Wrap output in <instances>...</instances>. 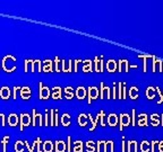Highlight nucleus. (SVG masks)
<instances>
[{"mask_svg":"<svg viewBox=\"0 0 163 152\" xmlns=\"http://www.w3.org/2000/svg\"><path fill=\"white\" fill-rule=\"evenodd\" d=\"M132 123V117L128 113H122L119 115V129L122 131L126 126H129Z\"/></svg>","mask_w":163,"mask_h":152,"instance_id":"obj_1","label":"nucleus"},{"mask_svg":"<svg viewBox=\"0 0 163 152\" xmlns=\"http://www.w3.org/2000/svg\"><path fill=\"white\" fill-rule=\"evenodd\" d=\"M32 123V117L30 114H26V113H23L20 116V129L23 131L26 126L31 125Z\"/></svg>","mask_w":163,"mask_h":152,"instance_id":"obj_2","label":"nucleus"},{"mask_svg":"<svg viewBox=\"0 0 163 152\" xmlns=\"http://www.w3.org/2000/svg\"><path fill=\"white\" fill-rule=\"evenodd\" d=\"M98 96H100V90H98V88L94 87V86L88 87V89H87V98H88L87 101H88V104H91L93 100L98 99Z\"/></svg>","mask_w":163,"mask_h":152,"instance_id":"obj_3","label":"nucleus"},{"mask_svg":"<svg viewBox=\"0 0 163 152\" xmlns=\"http://www.w3.org/2000/svg\"><path fill=\"white\" fill-rule=\"evenodd\" d=\"M39 87H40V89H39V97H40V99H42V100H44V99H45V100H47V99L50 98V96H51L50 89H49L47 86H44L42 82H40V84H39Z\"/></svg>","mask_w":163,"mask_h":152,"instance_id":"obj_4","label":"nucleus"},{"mask_svg":"<svg viewBox=\"0 0 163 152\" xmlns=\"http://www.w3.org/2000/svg\"><path fill=\"white\" fill-rule=\"evenodd\" d=\"M100 98H112V95H111V88L108 87V86H104L103 82L100 84Z\"/></svg>","mask_w":163,"mask_h":152,"instance_id":"obj_5","label":"nucleus"},{"mask_svg":"<svg viewBox=\"0 0 163 152\" xmlns=\"http://www.w3.org/2000/svg\"><path fill=\"white\" fill-rule=\"evenodd\" d=\"M32 123H33L34 126H37V125H39V126H42V125H44L43 124V115L42 114H40L39 112H37V109H33V112H32Z\"/></svg>","mask_w":163,"mask_h":152,"instance_id":"obj_6","label":"nucleus"},{"mask_svg":"<svg viewBox=\"0 0 163 152\" xmlns=\"http://www.w3.org/2000/svg\"><path fill=\"white\" fill-rule=\"evenodd\" d=\"M119 72H128L129 71V61L127 59H121L118 62Z\"/></svg>","mask_w":163,"mask_h":152,"instance_id":"obj_7","label":"nucleus"},{"mask_svg":"<svg viewBox=\"0 0 163 152\" xmlns=\"http://www.w3.org/2000/svg\"><path fill=\"white\" fill-rule=\"evenodd\" d=\"M105 69H107L108 72H115V71H117V69H118V63L113 59L108 60L107 63H105Z\"/></svg>","mask_w":163,"mask_h":152,"instance_id":"obj_8","label":"nucleus"},{"mask_svg":"<svg viewBox=\"0 0 163 152\" xmlns=\"http://www.w3.org/2000/svg\"><path fill=\"white\" fill-rule=\"evenodd\" d=\"M108 121V124H109L111 127H115L117 126L119 124V117L117 114H115V113H111V114H109V116H108L107 118Z\"/></svg>","mask_w":163,"mask_h":152,"instance_id":"obj_9","label":"nucleus"},{"mask_svg":"<svg viewBox=\"0 0 163 152\" xmlns=\"http://www.w3.org/2000/svg\"><path fill=\"white\" fill-rule=\"evenodd\" d=\"M67 151V142L65 141H56L54 143V152H65Z\"/></svg>","mask_w":163,"mask_h":152,"instance_id":"obj_10","label":"nucleus"},{"mask_svg":"<svg viewBox=\"0 0 163 152\" xmlns=\"http://www.w3.org/2000/svg\"><path fill=\"white\" fill-rule=\"evenodd\" d=\"M20 96L23 99H30L32 96V90L28 86H24V87L20 88Z\"/></svg>","mask_w":163,"mask_h":152,"instance_id":"obj_11","label":"nucleus"},{"mask_svg":"<svg viewBox=\"0 0 163 152\" xmlns=\"http://www.w3.org/2000/svg\"><path fill=\"white\" fill-rule=\"evenodd\" d=\"M153 61H152V69H153V72L154 71H156V67H159V71H161L162 72L163 71V61L161 59H159V58H156V56L153 55Z\"/></svg>","mask_w":163,"mask_h":152,"instance_id":"obj_12","label":"nucleus"},{"mask_svg":"<svg viewBox=\"0 0 163 152\" xmlns=\"http://www.w3.org/2000/svg\"><path fill=\"white\" fill-rule=\"evenodd\" d=\"M103 68H104V64H103L102 58L95 56V59H94V70H95L96 72H102V71H103Z\"/></svg>","mask_w":163,"mask_h":152,"instance_id":"obj_13","label":"nucleus"},{"mask_svg":"<svg viewBox=\"0 0 163 152\" xmlns=\"http://www.w3.org/2000/svg\"><path fill=\"white\" fill-rule=\"evenodd\" d=\"M53 61H51V60L47 59L42 62V71L44 72H52L53 71Z\"/></svg>","mask_w":163,"mask_h":152,"instance_id":"obj_14","label":"nucleus"},{"mask_svg":"<svg viewBox=\"0 0 163 152\" xmlns=\"http://www.w3.org/2000/svg\"><path fill=\"white\" fill-rule=\"evenodd\" d=\"M58 109L50 110V125L52 126H58Z\"/></svg>","mask_w":163,"mask_h":152,"instance_id":"obj_15","label":"nucleus"},{"mask_svg":"<svg viewBox=\"0 0 163 152\" xmlns=\"http://www.w3.org/2000/svg\"><path fill=\"white\" fill-rule=\"evenodd\" d=\"M7 121H8V124L10 126L14 127V126H16V125H18V123H20V118H18V115H16L14 113H11V114H9Z\"/></svg>","mask_w":163,"mask_h":152,"instance_id":"obj_16","label":"nucleus"},{"mask_svg":"<svg viewBox=\"0 0 163 152\" xmlns=\"http://www.w3.org/2000/svg\"><path fill=\"white\" fill-rule=\"evenodd\" d=\"M51 97L53 99H61L62 98V89L61 87H53L52 88V91H51Z\"/></svg>","mask_w":163,"mask_h":152,"instance_id":"obj_17","label":"nucleus"},{"mask_svg":"<svg viewBox=\"0 0 163 152\" xmlns=\"http://www.w3.org/2000/svg\"><path fill=\"white\" fill-rule=\"evenodd\" d=\"M54 149V144L52 141L50 140H47L43 142L42 144V151L43 152H52Z\"/></svg>","mask_w":163,"mask_h":152,"instance_id":"obj_18","label":"nucleus"},{"mask_svg":"<svg viewBox=\"0 0 163 152\" xmlns=\"http://www.w3.org/2000/svg\"><path fill=\"white\" fill-rule=\"evenodd\" d=\"M137 125L138 126H147V125H149V117H147V114H141V115H138Z\"/></svg>","mask_w":163,"mask_h":152,"instance_id":"obj_19","label":"nucleus"},{"mask_svg":"<svg viewBox=\"0 0 163 152\" xmlns=\"http://www.w3.org/2000/svg\"><path fill=\"white\" fill-rule=\"evenodd\" d=\"M75 96L78 99H84L87 96V90L83 86H79V87H77L76 91H75Z\"/></svg>","mask_w":163,"mask_h":152,"instance_id":"obj_20","label":"nucleus"},{"mask_svg":"<svg viewBox=\"0 0 163 152\" xmlns=\"http://www.w3.org/2000/svg\"><path fill=\"white\" fill-rule=\"evenodd\" d=\"M10 96H11V91L8 87L3 86V87L0 88V97H1V98L6 100V99H8Z\"/></svg>","mask_w":163,"mask_h":152,"instance_id":"obj_21","label":"nucleus"},{"mask_svg":"<svg viewBox=\"0 0 163 152\" xmlns=\"http://www.w3.org/2000/svg\"><path fill=\"white\" fill-rule=\"evenodd\" d=\"M138 150V145H137V142L136 141H128V143H127V152H137Z\"/></svg>","mask_w":163,"mask_h":152,"instance_id":"obj_22","label":"nucleus"},{"mask_svg":"<svg viewBox=\"0 0 163 152\" xmlns=\"http://www.w3.org/2000/svg\"><path fill=\"white\" fill-rule=\"evenodd\" d=\"M138 93H139V90H138L137 86H132V87H130L129 90H128V96H129L132 99H137Z\"/></svg>","mask_w":163,"mask_h":152,"instance_id":"obj_23","label":"nucleus"},{"mask_svg":"<svg viewBox=\"0 0 163 152\" xmlns=\"http://www.w3.org/2000/svg\"><path fill=\"white\" fill-rule=\"evenodd\" d=\"M42 71V61H40V60H33L32 62V68H31V71L34 72V71Z\"/></svg>","mask_w":163,"mask_h":152,"instance_id":"obj_24","label":"nucleus"},{"mask_svg":"<svg viewBox=\"0 0 163 152\" xmlns=\"http://www.w3.org/2000/svg\"><path fill=\"white\" fill-rule=\"evenodd\" d=\"M77 121H78L79 126L82 127H85L87 125V121H88V116L86 114H79L78 118H77Z\"/></svg>","mask_w":163,"mask_h":152,"instance_id":"obj_25","label":"nucleus"},{"mask_svg":"<svg viewBox=\"0 0 163 152\" xmlns=\"http://www.w3.org/2000/svg\"><path fill=\"white\" fill-rule=\"evenodd\" d=\"M155 93H156V89H155V87H152V86L147 87L146 90H145V95H146L147 99H154Z\"/></svg>","mask_w":163,"mask_h":152,"instance_id":"obj_26","label":"nucleus"},{"mask_svg":"<svg viewBox=\"0 0 163 152\" xmlns=\"http://www.w3.org/2000/svg\"><path fill=\"white\" fill-rule=\"evenodd\" d=\"M60 123L64 125V126H69V124H70V116L68 113H65L64 115H61V118H60Z\"/></svg>","mask_w":163,"mask_h":152,"instance_id":"obj_27","label":"nucleus"},{"mask_svg":"<svg viewBox=\"0 0 163 152\" xmlns=\"http://www.w3.org/2000/svg\"><path fill=\"white\" fill-rule=\"evenodd\" d=\"M153 55H151V54H139L138 55V58H142L143 59V71L144 72H146L147 71V59H149V58H152Z\"/></svg>","mask_w":163,"mask_h":152,"instance_id":"obj_28","label":"nucleus"},{"mask_svg":"<svg viewBox=\"0 0 163 152\" xmlns=\"http://www.w3.org/2000/svg\"><path fill=\"white\" fill-rule=\"evenodd\" d=\"M93 69V61H91V60H85L84 62H83V71L84 72H90V71H92Z\"/></svg>","mask_w":163,"mask_h":152,"instance_id":"obj_29","label":"nucleus"},{"mask_svg":"<svg viewBox=\"0 0 163 152\" xmlns=\"http://www.w3.org/2000/svg\"><path fill=\"white\" fill-rule=\"evenodd\" d=\"M139 149H141L142 152H149V151H151V144H149V141L144 140L143 142H141Z\"/></svg>","mask_w":163,"mask_h":152,"instance_id":"obj_30","label":"nucleus"},{"mask_svg":"<svg viewBox=\"0 0 163 152\" xmlns=\"http://www.w3.org/2000/svg\"><path fill=\"white\" fill-rule=\"evenodd\" d=\"M25 143L23 142V141H20V140H18V141H16V143H15V145H14V148H15V151L16 152H23L24 151V149H25Z\"/></svg>","mask_w":163,"mask_h":152,"instance_id":"obj_31","label":"nucleus"},{"mask_svg":"<svg viewBox=\"0 0 163 152\" xmlns=\"http://www.w3.org/2000/svg\"><path fill=\"white\" fill-rule=\"evenodd\" d=\"M113 141L109 140V141H105V143H104V149L103 152H113Z\"/></svg>","mask_w":163,"mask_h":152,"instance_id":"obj_32","label":"nucleus"},{"mask_svg":"<svg viewBox=\"0 0 163 152\" xmlns=\"http://www.w3.org/2000/svg\"><path fill=\"white\" fill-rule=\"evenodd\" d=\"M149 119H151V124H152L153 126H159L161 123L160 117H159L158 114H152L151 117H149Z\"/></svg>","mask_w":163,"mask_h":152,"instance_id":"obj_33","label":"nucleus"},{"mask_svg":"<svg viewBox=\"0 0 163 152\" xmlns=\"http://www.w3.org/2000/svg\"><path fill=\"white\" fill-rule=\"evenodd\" d=\"M64 93H65V96L67 99H71L75 96V91H74V89L71 87H66Z\"/></svg>","mask_w":163,"mask_h":152,"instance_id":"obj_34","label":"nucleus"},{"mask_svg":"<svg viewBox=\"0 0 163 152\" xmlns=\"http://www.w3.org/2000/svg\"><path fill=\"white\" fill-rule=\"evenodd\" d=\"M83 150H84L83 142L82 141H76L74 143V152H83Z\"/></svg>","mask_w":163,"mask_h":152,"instance_id":"obj_35","label":"nucleus"},{"mask_svg":"<svg viewBox=\"0 0 163 152\" xmlns=\"http://www.w3.org/2000/svg\"><path fill=\"white\" fill-rule=\"evenodd\" d=\"M86 150H87V152H95L96 151L95 143H94L92 140L87 141V142H86Z\"/></svg>","mask_w":163,"mask_h":152,"instance_id":"obj_36","label":"nucleus"},{"mask_svg":"<svg viewBox=\"0 0 163 152\" xmlns=\"http://www.w3.org/2000/svg\"><path fill=\"white\" fill-rule=\"evenodd\" d=\"M88 119L91 121V124H92V126L90 127V131H94L95 129V127H96V125H98V116H96V118L94 119V118L92 117L91 115H88Z\"/></svg>","mask_w":163,"mask_h":152,"instance_id":"obj_37","label":"nucleus"},{"mask_svg":"<svg viewBox=\"0 0 163 152\" xmlns=\"http://www.w3.org/2000/svg\"><path fill=\"white\" fill-rule=\"evenodd\" d=\"M9 140H10L9 135H5L3 138V141H1V143H3V152H7V144H8Z\"/></svg>","mask_w":163,"mask_h":152,"instance_id":"obj_38","label":"nucleus"},{"mask_svg":"<svg viewBox=\"0 0 163 152\" xmlns=\"http://www.w3.org/2000/svg\"><path fill=\"white\" fill-rule=\"evenodd\" d=\"M104 143H105V141H103V140L98 141V144H96V152H101V151H103V149H104Z\"/></svg>","mask_w":163,"mask_h":152,"instance_id":"obj_39","label":"nucleus"},{"mask_svg":"<svg viewBox=\"0 0 163 152\" xmlns=\"http://www.w3.org/2000/svg\"><path fill=\"white\" fill-rule=\"evenodd\" d=\"M122 88H124V82H118V96L117 98L122 99Z\"/></svg>","mask_w":163,"mask_h":152,"instance_id":"obj_40","label":"nucleus"},{"mask_svg":"<svg viewBox=\"0 0 163 152\" xmlns=\"http://www.w3.org/2000/svg\"><path fill=\"white\" fill-rule=\"evenodd\" d=\"M59 63H61V61H60V59L58 58V56H56L54 58V71L56 72H60V68H59Z\"/></svg>","mask_w":163,"mask_h":152,"instance_id":"obj_41","label":"nucleus"},{"mask_svg":"<svg viewBox=\"0 0 163 152\" xmlns=\"http://www.w3.org/2000/svg\"><path fill=\"white\" fill-rule=\"evenodd\" d=\"M32 62H33V60H25L24 61V69H25V72H27L30 69L28 68L31 67L32 68Z\"/></svg>","mask_w":163,"mask_h":152,"instance_id":"obj_42","label":"nucleus"},{"mask_svg":"<svg viewBox=\"0 0 163 152\" xmlns=\"http://www.w3.org/2000/svg\"><path fill=\"white\" fill-rule=\"evenodd\" d=\"M98 118H100V124H101L102 126H104V125H105V124H104V112L103 110H100V112H98Z\"/></svg>","mask_w":163,"mask_h":152,"instance_id":"obj_43","label":"nucleus"},{"mask_svg":"<svg viewBox=\"0 0 163 152\" xmlns=\"http://www.w3.org/2000/svg\"><path fill=\"white\" fill-rule=\"evenodd\" d=\"M155 89H156V93H158V95H159V100H158V104H162L163 103V94H162V91L160 90V88H158V87H155Z\"/></svg>","mask_w":163,"mask_h":152,"instance_id":"obj_44","label":"nucleus"},{"mask_svg":"<svg viewBox=\"0 0 163 152\" xmlns=\"http://www.w3.org/2000/svg\"><path fill=\"white\" fill-rule=\"evenodd\" d=\"M25 145H26V148H27V151H28V152H34V149L37 148V142L34 141V143H33V145H32V146L28 145V143H27V142H26Z\"/></svg>","mask_w":163,"mask_h":152,"instance_id":"obj_45","label":"nucleus"},{"mask_svg":"<svg viewBox=\"0 0 163 152\" xmlns=\"http://www.w3.org/2000/svg\"><path fill=\"white\" fill-rule=\"evenodd\" d=\"M73 60H69L68 61V65L66 67V72H71L73 71Z\"/></svg>","mask_w":163,"mask_h":152,"instance_id":"obj_46","label":"nucleus"},{"mask_svg":"<svg viewBox=\"0 0 163 152\" xmlns=\"http://www.w3.org/2000/svg\"><path fill=\"white\" fill-rule=\"evenodd\" d=\"M35 142H37V152H42V149H41V139L37 138V140H35Z\"/></svg>","mask_w":163,"mask_h":152,"instance_id":"obj_47","label":"nucleus"},{"mask_svg":"<svg viewBox=\"0 0 163 152\" xmlns=\"http://www.w3.org/2000/svg\"><path fill=\"white\" fill-rule=\"evenodd\" d=\"M82 62V60H75L74 61V71L75 72H77V70H78V64Z\"/></svg>","mask_w":163,"mask_h":152,"instance_id":"obj_48","label":"nucleus"},{"mask_svg":"<svg viewBox=\"0 0 163 152\" xmlns=\"http://www.w3.org/2000/svg\"><path fill=\"white\" fill-rule=\"evenodd\" d=\"M70 142H71V138H70V136H68V138H67V152H71Z\"/></svg>","mask_w":163,"mask_h":152,"instance_id":"obj_49","label":"nucleus"},{"mask_svg":"<svg viewBox=\"0 0 163 152\" xmlns=\"http://www.w3.org/2000/svg\"><path fill=\"white\" fill-rule=\"evenodd\" d=\"M5 122H6V117H5V115H3V113H0V124L1 125H5Z\"/></svg>","mask_w":163,"mask_h":152,"instance_id":"obj_50","label":"nucleus"},{"mask_svg":"<svg viewBox=\"0 0 163 152\" xmlns=\"http://www.w3.org/2000/svg\"><path fill=\"white\" fill-rule=\"evenodd\" d=\"M127 98V86L124 84V88H122V99Z\"/></svg>","mask_w":163,"mask_h":152,"instance_id":"obj_51","label":"nucleus"},{"mask_svg":"<svg viewBox=\"0 0 163 152\" xmlns=\"http://www.w3.org/2000/svg\"><path fill=\"white\" fill-rule=\"evenodd\" d=\"M132 125L136 126V109H132Z\"/></svg>","mask_w":163,"mask_h":152,"instance_id":"obj_52","label":"nucleus"},{"mask_svg":"<svg viewBox=\"0 0 163 152\" xmlns=\"http://www.w3.org/2000/svg\"><path fill=\"white\" fill-rule=\"evenodd\" d=\"M159 141H152V144H151V152H154L155 151V145H156V143H158Z\"/></svg>","mask_w":163,"mask_h":152,"instance_id":"obj_53","label":"nucleus"},{"mask_svg":"<svg viewBox=\"0 0 163 152\" xmlns=\"http://www.w3.org/2000/svg\"><path fill=\"white\" fill-rule=\"evenodd\" d=\"M158 148H159V151H160V152H163V140H162V141H159Z\"/></svg>","mask_w":163,"mask_h":152,"instance_id":"obj_54","label":"nucleus"},{"mask_svg":"<svg viewBox=\"0 0 163 152\" xmlns=\"http://www.w3.org/2000/svg\"><path fill=\"white\" fill-rule=\"evenodd\" d=\"M61 71L66 72V61L65 60H61Z\"/></svg>","mask_w":163,"mask_h":152,"instance_id":"obj_55","label":"nucleus"},{"mask_svg":"<svg viewBox=\"0 0 163 152\" xmlns=\"http://www.w3.org/2000/svg\"><path fill=\"white\" fill-rule=\"evenodd\" d=\"M17 90H18V87H14V94H13V98H15V99L17 98Z\"/></svg>","mask_w":163,"mask_h":152,"instance_id":"obj_56","label":"nucleus"},{"mask_svg":"<svg viewBox=\"0 0 163 152\" xmlns=\"http://www.w3.org/2000/svg\"><path fill=\"white\" fill-rule=\"evenodd\" d=\"M49 124H50V123H49V119H48V113L45 112V122H44V125H45V126H48Z\"/></svg>","mask_w":163,"mask_h":152,"instance_id":"obj_57","label":"nucleus"},{"mask_svg":"<svg viewBox=\"0 0 163 152\" xmlns=\"http://www.w3.org/2000/svg\"><path fill=\"white\" fill-rule=\"evenodd\" d=\"M122 152H126V149H125V141H122Z\"/></svg>","mask_w":163,"mask_h":152,"instance_id":"obj_58","label":"nucleus"},{"mask_svg":"<svg viewBox=\"0 0 163 152\" xmlns=\"http://www.w3.org/2000/svg\"><path fill=\"white\" fill-rule=\"evenodd\" d=\"M161 125H163V114H162V117H161Z\"/></svg>","mask_w":163,"mask_h":152,"instance_id":"obj_59","label":"nucleus"}]
</instances>
